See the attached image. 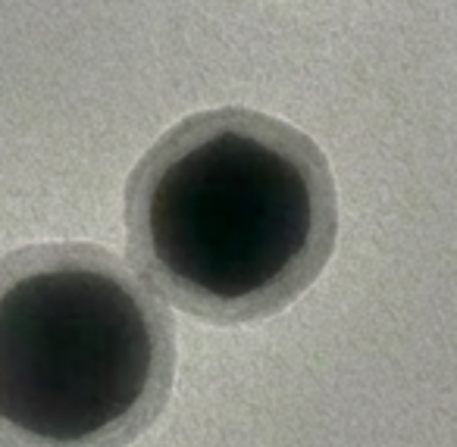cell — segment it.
Returning <instances> with one entry per match:
<instances>
[{
  "label": "cell",
  "mask_w": 457,
  "mask_h": 447,
  "mask_svg": "<svg viewBox=\"0 0 457 447\" xmlns=\"http://www.w3.org/2000/svg\"><path fill=\"white\" fill-rule=\"evenodd\" d=\"M172 385V316L122 257L91 241L0 257V444L129 447Z\"/></svg>",
  "instance_id": "7a4b0ae2"
},
{
  "label": "cell",
  "mask_w": 457,
  "mask_h": 447,
  "mask_svg": "<svg viewBox=\"0 0 457 447\" xmlns=\"http://www.w3.org/2000/svg\"><path fill=\"white\" fill-rule=\"evenodd\" d=\"M126 244L145 282L213 326L292 307L338 241V188L323 147L251 107L170 126L126 182Z\"/></svg>",
  "instance_id": "6da1fadb"
}]
</instances>
